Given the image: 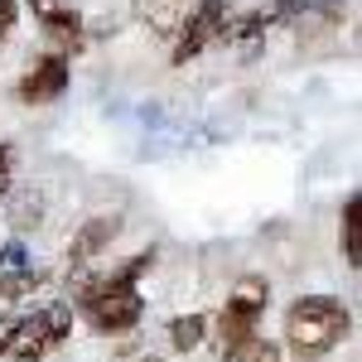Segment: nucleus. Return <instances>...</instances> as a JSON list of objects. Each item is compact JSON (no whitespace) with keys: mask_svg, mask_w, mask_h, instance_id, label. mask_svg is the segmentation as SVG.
<instances>
[{"mask_svg":"<svg viewBox=\"0 0 362 362\" xmlns=\"http://www.w3.org/2000/svg\"><path fill=\"white\" fill-rule=\"evenodd\" d=\"M25 5L34 10V15H39V20H49V15L58 10V0H25Z\"/></svg>","mask_w":362,"mask_h":362,"instance_id":"a211bd4d","label":"nucleus"},{"mask_svg":"<svg viewBox=\"0 0 362 362\" xmlns=\"http://www.w3.org/2000/svg\"><path fill=\"white\" fill-rule=\"evenodd\" d=\"M0 261H5V271H10V266H29V251L20 247V242H10V247H0Z\"/></svg>","mask_w":362,"mask_h":362,"instance_id":"dca6fc26","label":"nucleus"},{"mask_svg":"<svg viewBox=\"0 0 362 362\" xmlns=\"http://www.w3.org/2000/svg\"><path fill=\"white\" fill-rule=\"evenodd\" d=\"M15 92H20V102H25V107H44V102L63 97V92H68V54L39 58L25 78H20V87H15Z\"/></svg>","mask_w":362,"mask_h":362,"instance_id":"423d86ee","label":"nucleus"},{"mask_svg":"<svg viewBox=\"0 0 362 362\" xmlns=\"http://www.w3.org/2000/svg\"><path fill=\"white\" fill-rule=\"evenodd\" d=\"M300 362H305V358H300Z\"/></svg>","mask_w":362,"mask_h":362,"instance_id":"aec40b11","label":"nucleus"},{"mask_svg":"<svg viewBox=\"0 0 362 362\" xmlns=\"http://www.w3.org/2000/svg\"><path fill=\"white\" fill-rule=\"evenodd\" d=\"M348 329H353V314L338 305L334 295H305V300H295L290 314H285V343L305 362L334 353L338 343L348 338Z\"/></svg>","mask_w":362,"mask_h":362,"instance_id":"f03ea898","label":"nucleus"},{"mask_svg":"<svg viewBox=\"0 0 362 362\" xmlns=\"http://www.w3.org/2000/svg\"><path fill=\"white\" fill-rule=\"evenodd\" d=\"M39 213H44V203H39L34 194H20V198H15V208H10V223H15L20 232H25V227H34V223H39Z\"/></svg>","mask_w":362,"mask_h":362,"instance_id":"ddd939ff","label":"nucleus"},{"mask_svg":"<svg viewBox=\"0 0 362 362\" xmlns=\"http://www.w3.org/2000/svg\"><path fill=\"white\" fill-rule=\"evenodd\" d=\"M44 285H49V271H39V266H10L0 276V300H34Z\"/></svg>","mask_w":362,"mask_h":362,"instance_id":"1a4fd4ad","label":"nucleus"},{"mask_svg":"<svg viewBox=\"0 0 362 362\" xmlns=\"http://www.w3.org/2000/svg\"><path fill=\"white\" fill-rule=\"evenodd\" d=\"M271 305V280L266 276H242L237 280V290H232V300L223 305L218 314V348L227 353H237L251 334H256V324H261V314Z\"/></svg>","mask_w":362,"mask_h":362,"instance_id":"20e7f679","label":"nucleus"},{"mask_svg":"<svg viewBox=\"0 0 362 362\" xmlns=\"http://www.w3.org/2000/svg\"><path fill=\"white\" fill-rule=\"evenodd\" d=\"M10 169H15V145L0 140V179H10Z\"/></svg>","mask_w":362,"mask_h":362,"instance_id":"f3484780","label":"nucleus"},{"mask_svg":"<svg viewBox=\"0 0 362 362\" xmlns=\"http://www.w3.org/2000/svg\"><path fill=\"white\" fill-rule=\"evenodd\" d=\"M227 0H198L194 15L179 25V39H174V63H189L198 58L208 44H223V29H227Z\"/></svg>","mask_w":362,"mask_h":362,"instance_id":"39448f33","label":"nucleus"},{"mask_svg":"<svg viewBox=\"0 0 362 362\" xmlns=\"http://www.w3.org/2000/svg\"><path fill=\"white\" fill-rule=\"evenodd\" d=\"M155 266V251H140L131 256L121 271L112 276H87L83 266L68 271V290H73V305L83 309V319L97 329V334H131L145 314V300H140L136 280Z\"/></svg>","mask_w":362,"mask_h":362,"instance_id":"f257e3e1","label":"nucleus"},{"mask_svg":"<svg viewBox=\"0 0 362 362\" xmlns=\"http://www.w3.org/2000/svg\"><path fill=\"white\" fill-rule=\"evenodd\" d=\"M203 338H208V319H203V314H179V319H169V343H174L179 353H194Z\"/></svg>","mask_w":362,"mask_h":362,"instance_id":"9b49d317","label":"nucleus"},{"mask_svg":"<svg viewBox=\"0 0 362 362\" xmlns=\"http://www.w3.org/2000/svg\"><path fill=\"white\" fill-rule=\"evenodd\" d=\"M73 329V305H44L34 314L0 319V358L10 362H39L49 358Z\"/></svg>","mask_w":362,"mask_h":362,"instance_id":"7ed1b4c3","label":"nucleus"},{"mask_svg":"<svg viewBox=\"0 0 362 362\" xmlns=\"http://www.w3.org/2000/svg\"><path fill=\"white\" fill-rule=\"evenodd\" d=\"M5 194H10V179H0V198H5Z\"/></svg>","mask_w":362,"mask_h":362,"instance_id":"6ab92c4d","label":"nucleus"},{"mask_svg":"<svg viewBox=\"0 0 362 362\" xmlns=\"http://www.w3.org/2000/svg\"><path fill=\"white\" fill-rule=\"evenodd\" d=\"M15 20H20V0H0V39L15 29Z\"/></svg>","mask_w":362,"mask_h":362,"instance_id":"2eb2a0df","label":"nucleus"},{"mask_svg":"<svg viewBox=\"0 0 362 362\" xmlns=\"http://www.w3.org/2000/svg\"><path fill=\"white\" fill-rule=\"evenodd\" d=\"M116 232H121V218H87V223L78 227V237L68 242V266L97 261V256L116 242Z\"/></svg>","mask_w":362,"mask_h":362,"instance_id":"0eeeda50","label":"nucleus"},{"mask_svg":"<svg viewBox=\"0 0 362 362\" xmlns=\"http://www.w3.org/2000/svg\"><path fill=\"white\" fill-rule=\"evenodd\" d=\"M112 362H165L150 343H126V348H116L112 353Z\"/></svg>","mask_w":362,"mask_h":362,"instance_id":"4468645a","label":"nucleus"},{"mask_svg":"<svg viewBox=\"0 0 362 362\" xmlns=\"http://www.w3.org/2000/svg\"><path fill=\"white\" fill-rule=\"evenodd\" d=\"M227 362H280V343H271V338L251 334L237 353H227Z\"/></svg>","mask_w":362,"mask_h":362,"instance_id":"f8f14e48","label":"nucleus"},{"mask_svg":"<svg viewBox=\"0 0 362 362\" xmlns=\"http://www.w3.org/2000/svg\"><path fill=\"white\" fill-rule=\"evenodd\" d=\"M44 34H49L54 54H73V49H83V15L68 10V5H58L54 15L44 20Z\"/></svg>","mask_w":362,"mask_h":362,"instance_id":"6e6552de","label":"nucleus"},{"mask_svg":"<svg viewBox=\"0 0 362 362\" xmlns=\"http://www.w3.org/2000/svg\"><path fill=\"white\" fill-rule=\"evenodd\" d=\"M343 261L362 266V194H348L343 203Z\"/></svg>","mask_w":362,"mask_h":362,"instance_id":"9d476101","label":"nucleus"}]
</instances>
